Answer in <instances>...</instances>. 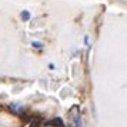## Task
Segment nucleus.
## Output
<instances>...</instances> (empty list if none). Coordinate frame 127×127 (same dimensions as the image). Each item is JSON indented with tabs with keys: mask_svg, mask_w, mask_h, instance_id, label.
I'll return each instance as SVG.
<instances>
[{
	"mask_svg": "<svg viewBox=\"0 0 127 127\" xmlns=\"http://www.w3.org/2000/svg\"><path fill=\"white\" fill-rule=\"evenodd\" d=\"M22 19H23V20H29L30 19V13L27 12V10H24V12L22 13Z\"/></svg>",
	"mask_w": 127,
	"mask_h": 127,
	"instance_id": "nucleus-1",
	"label": "nucleus"
}]
</instances>
